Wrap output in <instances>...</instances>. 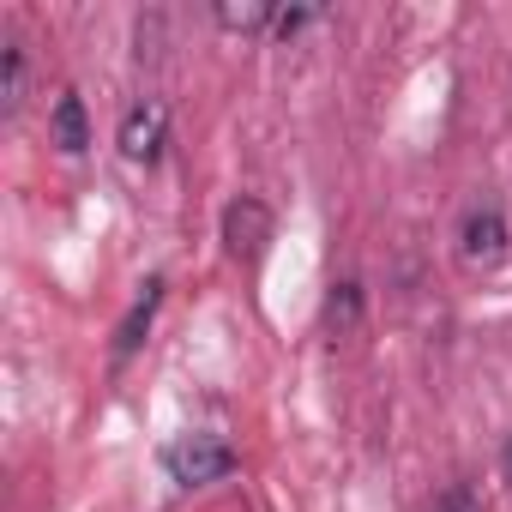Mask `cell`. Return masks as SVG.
I'll return each mask as SVG.
<instances>
[{
    "label": "cell",
    "mask_w": 512,
    "mask_h": 512,
    "mask_svg": "<svg viewBox=\"0 0 512 512\" xmlns=\"http://www.w3.org/2000/svg\"><path fill=\"white\" fill-rule=\"evenodd\" d=\"M163 470L175 488H205V482H223L235 470V446L211 428H193V434H175L163 446Z\"/></svg>",
    "instance_id": "cell-1"
},
{
    "label": "cell",
    "mask_w": 512,
    "mask_h": 512,
    "mask_svg": "<svg viewBox=\"0 0 512 512\" xmlns=\"http://www.w3.org/2000/svg\"><path fill=\"white\" fill-rule=\"evenodd\" d=\"M320 320H326L332 338L356 332V326H362V284H356V278H338V284L326 290V314H320Z\"/></svg>",
    "instance_id": "cell-9"
},
{
    "label": "cell",
    "mask_w": 512,
    "mask_h": 512,
    "mask_svg": "<svg viewBox=\"0 0 512 512\" xmlns=\"http://www.w3.org/2000/svg\"><path fill=\"white\" fill-rule=\"evenodd\" d=\"M115 145H121V157H127V163L151 169V163L163 157V145H169V109H163L157 97L133 103V109L121 115V133H115Z\"/></svg>",
    "instance_id": "cell-4"
},
{
    "label": "cell",
    "mask_w": 512,
    "mask_h": 512,
    "mask_svg": "<svg viewBox=\"0 0 512 512\" xmlns=\"http://www.w3.org/2000/svg\"><path fill=\"white\" fill-rule=\"evenodd\" d=\"M434 512H482V500H476V488H470V482H452V488L434 500Z\"/></svg>",
    "instance_id": "cell-11"
},
{
    "label": "cell",
    "mask_w": 512,
    "mask_h": 512,
    "mask_svg": "<svg viewBox=\"0 0 512 512\" xmlns=\"http://www.w3.org/2000/svg\"><path fill=\"white\" fill-rule=\"evenodd\" d=\"M25 85H31V55L19 37L0 43V115H19L25 109Z\"/></svg>",
    "instance_id": "cell-7"
},
{
    "label": "cell",
    "mask_w": 512,
    "mask_h": 512,
    "mask_svg": "<svg viewBox=\"0 0 512 512\" xmlns=\"http://www.w3.org/2000/svg\"><path fill=\"white\" fill-rule=\"evenodd\" d=\"M320 19H326L320 7H278V19H272V37H284V43H290V37H302L308 25H320Z\"/></svg>",
    "instance_id": "cell-10"
},
{
    "label": "cell",
    "mask_w": 512,
    "mask_h": 512,
    "mask_svg": "<svg viewBox=\"0 0 512 512\" xmlns=\"http://www.w3.org/2000/svg\"><path fill=\"white\" fill-rule=\"evenodd\" d=\"M506 241H512V229H506L500 199H476L464 211V223H458V260L476 266V272H488V266L506 260Z\"/></svg>",
    "instance_id": "cell-3"
},
{
    "label": "cell",
    "mask_w": 512,
    "mask_h": 512,
    "mask_svg": "<svg viewBox=\"0 0 512 512\" xmlns=\"http://www.w3.org/2000/svg\"><path fill=\"white\" fill-rule=\"evenodd\" d=\"M49 139H55L61 157H79V151L91 145V121H85L79 91H61V97H55V109H49Z\"/></svg>",
    "instance_id": "cell-6"
},
{
    "label": "cell",
    "mask_w": 512,
    "mask_h": 512,
    "mask_svg": "<svg viewBox=\"0 0 512 512\" xmlns=\"http://www.w3.org/2000/svg\"><path fill=\"white\" fill-rule=\"evenodd\" d=\"M211 19H217V31H241V37H253V31H272L278 7H266V0H217Z\"/></svg>",
    "instance_id": "cell-8"
},
{
    "label": "cell",
    "mask_w": 512,
    "mask_h": 512,
    "mask_svg": "<svg viewBox=\"0 0 512 512\" xmlns=\"http://www.w3.org/2000/svg\"><path fill=\"white\" fill-rule=\"evenodd\" d=\"M157 308H163V278H145V284H139V296H133V308H127V320L115 326V362H127V356L145 344V332H151Z\"/></svg>",
    "instance_id": "cell-5"
},
{
    "label": "cell",
    "mask_w": 512,
    "mask_h": 512,
    "mask_svg": "<svg viewBox=\"0 0 512 512\" xmlns=\"http://www.w3.org/2000/svg\"><path fill=\"white\" fill-rule=\"evenodd\" d=\"M506 482H512V440H506Z\"/></svg>",
    "instance_id": "cell-12"
},
{
    "label": "cell",
    "mask_w": 512,
    "mask_h": 512,
    "mask_svg": "<svg viewBox=\"0 0 512 512\" xmlns=\"http://www.w3.org/2000/svg\"><path fill=\"white\" fill-rule=\"evenodd\" d=\"M272 205L266 199H253V193H241V199H229L223 205V253L235 266H260L266 260V247H272Z\"/></svg>",
    "instance_id": "cell-2"
}]
</instances>
